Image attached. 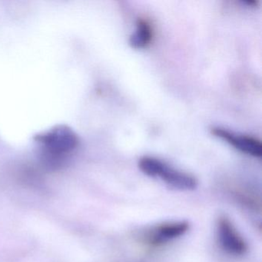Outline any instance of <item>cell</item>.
<instances>
[{"instance_id":"obj_4","label":"cell","mask_w":262,"mask_h":262,"mask_svg":"<svg viewBox=\"0 0 262 262\" xmlns=\"http://www.w3.org/2000/svg\"><path fill=\"white\" fill-rule=\"evenodd\" d=\"M211 133L217 137L227 141L228 143L235 147L242 152L246 153L254 157H261L262 145L260 141L253 137L246 136H237L222 128H213Z\"/></svg>"},{"instance_id":"obj_3","label":"cell","mask_w":262,"mask_h":262,"mask_svg":"<svg viewBox=\"0 0 262 262\" xmlns=\"http://www.w3.org/2000/svg\"><path fill=\"white\" fill-rule=\"evenodd\" d=\"M217 236L222 248L230 254L242 255L247 251V245L233 224L226 217H222L217 222Z\"/></svg>"},{"instance_id":"obj_1","label":"cell","mask_w":262,"mask_h":262,"mask_svg":"<svg viewBox=\"0 0 262 262\" xmlns=\"http://www.w3.org/2000/svg\"><path fill=\"white\" fill-rule=\"evenodd\" d=\"M34 139L42 148L44 165L51 169L59 168L79 144L76 133L65 125L37 135Z\"/></svg>"},{"instance_id":"obj_5","label":"cell","mask_w":262,"mask_h":262,"mask_svg":"<svg viewBox=\"0 0 262 262\" xmlns=\"http://www.w3.org/2000/svg\"><path fill=\"white\" fill-rule=\"evenodd\" d=\"M188 228L189 225L185 222H169L158 225L148 233V242L154 245L165 243L183 235Z\"/></svg>"},{"instance_id":"obj_2","label":"cell","mask_w":262,"mask_h":262,"mask_svg":"<svg viewBox=\"0 0 262 262\" xmlns=\"http://www.w3.org/2000/svg\"><path fill=\"white\" fill-rule=\"evenodd\" d=\"M147 174L150 177H159L171 188L182 191L194 190L198 185L192 176L174 169L156 158L148 164Z\"/></svg>"},{"instance_id":"obj_6","label":"cell","mask_w":262,"mask_h":262,"mask_svg":"<svg viewBox=\"0 0 262 262\" xmlns=\"http://www.w3.org/2000/svg\"><path fill=\"white\" fill-rule=\"evenodd\" d=\"M153 33L150 24L143 19H139L136 23V30L129 38V44L135 49L146 47L151 42Z\"/></svg>"}]
</instances>
